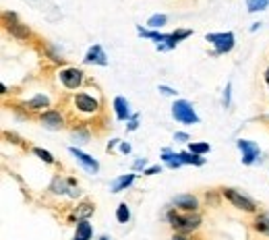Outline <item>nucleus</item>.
<instances>
[{"mask_svg":"<svg viewBox=\"0 0 269 240\" xmlns=\"http://www.w3.org/2000/svg\"><path fill=\"white\" fill-rule=\"evenodd\" d=\"M176 141H188V135H185V132H176Z\"/></svg>","mask_w":269,"mask_h":240,"instance_id":"obj_27","label":"nucleus"},{"mask_svg":"<svg viewBox=\"0 0 269 240\" xmlns=\"http://www.w3.org/2000/svg\"><path fill=\"white\" fill-rule=\"evenodd\" d=\"M172 116H174L178 122H182V124H199L197 112L186 100L174 102V106H172Z\"/></svg>","mask_w":269,"mask_h":240,"instance_id":"obj_2","label":"nucleus"},{"mask_svg":"<svg viewBox=\"0 0 269 240\" xmlns=\"http://www.w3.org/2000/svg\"><path fill=\"white\" fill-rule=\"evenodd\" d=\"M58 77H60V81H62V85L68 87V89H77L83 81V73L79 68H64V70H60Z\"/></svg>","mask_w":269,"mask_h":240,"instance_id":"obj_6","label":"nucleus"},{"mask_svg":"<svg viewBox=\"0 0 269 240\" xmlns=\"http://www.w3.org/2000/svg\"><path fill=\"white\" fill-rule=\"evenodd\" d=\"M33 153H36L38 157H41L46 164H54V155L50 153V151H46V149H40V147H33Z\"/></svg>","mask_w":269,"mask_h":240,"instance_id":"obj_23","label":"nucleus"},{"mask_svg":"<svg viewBox=\"0 0 269 240\" xmlns=\"http://www.w3.org/2000/svg\"><path fill=\"white\" fill-rule=\"evenodd\" d=\"M162 159H164V164H168L170 168H180L182 166V159H180V153H172V151H164V155H162Z\"/></svg>","mask_w":269,"mask_h":240,"instance_id":"obj_17","label":"nucleus"},{"mask_svg":"<svg viewBox=\"0 0 269 240\" xmlns=\"http://www.w3.org/2000/svg\"><path fill=\"white\" fill-rule=\"evenodd\" d=\"M253 228L257 230V232H261V234L269 236V216H259V218L255 219Z\"/></svg>","mask_w":269,"mask_h":240,"instance_id":"obj_19","label":"nucleus"},{"mask_svg":"<svg viewBox=\"0 0 269 240\" xmlns=\"http://www.w3.org/2000/svg\"><path fill=\"white\" fill-rule=\"evenodd\" d=\"M265 79H267V83H269V68L265 70Z\"/></svg>","mask_w":269,"mask_h":240,"instance_id":"obj_32","label":"nucleus"},{"mask_svg":"<svg viewBox=\"0 0 269 240\" xmlns=\"http://www.w3.org/2000/svg\"><path fill=\"white\" fill-rule=\"evenodd\" d=\"M91 224L89 221H85V219H81L79 224H77V234H75V240H89L91 238Z\"/></svg>","mask_w":269,"mask_h":240,"instance_id":"obj_14","label":"nucleus"},{"mask_svg":"<svg viewBox=\"0 0 269 240\" xmlns=\"http://www.w3.org/2000/svg\"><path fill=\"white\" fill-rule=\"evenodd\" d=\"M114 110H116V118H118V120H126V118H131L128 102L124 100V97H116V100H114Z\"/></svg>","mask_w":269,"mask_h":240,"instance_id":"obj_12","label":"nucleus"},{"mask_svg":"<svg viewBox=\"0 0 269 240\" xmlns=\"http://www.w3.org/2000/svg\"><path fill=\"white\" fill-rule=\"evenodd\" d=\"M207 42L215 46V54H226L234 48V35L228 33H207Z\"/></svg>","mask_w":269,"mask_h":240,"instance_id":"obj_4","label":"nucleus"},{"mask_svg":"<svg viewBox=\"0 0 269 240\" xmlns=\"http://www.w3.org/2000/svg\"><path fill=\"white\" fill-rule=\"evenodd\" d=\"M230 87H232L230 83H228V85H226V93H224V104H226V106H228V104H230Z\"/></svg>","mask_w":269,"mask_h":240,"instance_id":"obj_25","label":"nucleus"},{"mask_svg":"<svg viewBox=\"0 0 269 240\" xmlns=\"http://www.w3.org/2000/svg\"><path fill=\"white\" fill-rule=\"evenodd\" d=\"M269 4V0H247V6H248V11L250 13H255V11H263V8Z\"/></svg>","mask_w":269,"mask_h":240,"instance_id":"obj_21","label":"nucleus"},{"mask_svg":"<svg viewBox=\"0 0 269 240\" xmlns=\"http://www.w3.org/2000/svg\"><path fill=\"white\" fill-rule=\"evenodd\" d=\"M155 172H160V166H153V168H149V170H147L145 174H147V176H151V174H155Z\"/></svg>","mask_w":269,"mask_h":240,"instance_id":"obj_28","label":"nucleus"},{"mask_svg":"<svg viewBox=\"0 0 269 240\" xmlns=\"http://www.w3.org/2000/svg\"><path fill=\"white\" fill-rule=\"evenodd\" d=\"M116 219L120 221V224H126L128 219H131V209H128L126 203H120L118 209H116Z\"/></svg>","mask_w":269,"mask_h":240,"instance_id":"obj_20","label":"nucleus"},{"mask_svg":"<svg viewBox=\"0 0 269 240\" xmlns=\"http://www.w3.org/2000/svg\"><path fill=\"white\" fill-rule=\"evenodd\" d=\"M71 153L77 157V162H81L83 164V168H85V170H87V172H98L100 170V164L98 162H95V159L91 157V155H87V153H83V151L81 149H77V147H71Z\"/></svg>","mask_w":269,"mask_h":240,"instance_id":"obj_7","label":"nucleus"},{"mask_svg":"<svg viewBox=\"0 0 269 240\" xmlns=\"http://www.w3.org/2000/svg\"><path fill=\"white\" fill-rule=\"evenodd\" d=\"M41 124H44L46 129H52V131H56V129H62V124H64V118L60 116L58 112H46L44 116H41Z\"/></svg>","mask_w":269,"mask_h":240,"instance_id":"obj_10","label":"nucleus"},{"mask_svg":"<svg viewBox=\"0 0 269 240\" xmlns=\"http://www.w3.org/2000/svg\"><path fill=\"white\" fill-rule=\"evenodd\" d=\"M188 151H190V153H197V155H203V153L209 151V145H207V143H190Z\"/></svg>","mask_w":269,"mask_h":240,"instance_id":"obj_24","label":"nucleus"},{"mask_svg":"<svg viewBox=\"0 0 269 240\" xmlns=\"http://www.w3.org/2000/svg\"><path fill=\"white\" fill-rule=\"evenodd\" d=\"M145 166V159H139V162H135V170L137 168H143Z\"/></svg>","mask_w":269,"mask_h":240,"instance_id":"obj_29","label":"nucleus"},{"mask_svg":"<svg viewBox=\"0 0 269 240\" xmlns=\"http://www.w3.org/2000/svg\"><path fill=\"white\" fill-rule=\"evenodd\" d=\"M75 106L79 108L81 112H87V114H91V112H95L98 110V102L93 100L91 95H87V93H79L75 97Z\"/></svg>","mask_w":269,"mask_h":240,"instance_id":"obj_9","label":"nucleus"},{"mask_svg":"<svg viewBox=\"0 0 269 240\" xmlns=\"http://www.w3.org/2000/svg\"><path fill=\"white\" fill-rule=\"evenodd\" d=\"M174 205L185 213H193L199 207V201H197V197H193V195H178V197H174Z\"/></svg>","mask_w":269,"mask_h":240,"instance_id":"obj_8","label":"nucleus"},{"mask_svg":"<svg viewBox=\"0 0 269 240\" xmlns=\"http://www.w3.org/2000/svg\"><path fill=\"white\" fill-rule=\"evenodd\" d=\"M120 149H123V151H124V153H128V151H131V145H126V143H123V145H120Z\"/></svg>","mask_w":269,"mask_h":240,"instance_id":"obj_30","label":"nucleus"},{"mask_svg":"<svg viewBox=\"0 0 269 240\" xmlns=\"http://www.w3.org/2000/svg\"><path fill=\"white\" fill-rule=\"evenodd\" d=\"M133 180H135V174H126V176H120V178L112 184V191L114 193H120L123 189H126V186H131L133 184Z\"/></svg>","mask_w":269,"mask_h":240,"instance_id":"obj_16","label":"nucleus"},{"mask_svg":"<svg viewBox=\"0 0 269 240\" xmlns=\"http://www.w3.org/2000/svg\"><path fill=\"white\" fill-rule=\"evenodd\" d=\"M222 195H224V197L232 203L234 207H238V209H242V211H248V213L257 211L255 201H253V199H248V197H245V195L238 193L236 189H224V191H222Z\"/></svg>","mask_w":269,"mask_h":240,"instance_id":"obj_3","label":"nucleus"},{"mask_svg":"<svg viewBox=\"0 0 269 240\" xmlns=\"http://www.w3.org/2000/svg\"><path fill=\"white\" fill-rule=\"evenodd\" d=\"M170 226L176 230V232L180 234H186V232H193V230L199 228V224H201V218L199 216H193V213H185V216H180V213L176 211H170Z\"/></svg>","mask_w":269,"mask_h":240,"instance_id":"obj_1","label":"nucleus"},{"mask_svg":"<svg viewBox=\"0 0 269 240\" xmlns=\"http://www.w3.org/2000/svg\"><path fill=\"white\" fill-rule=\"evenodd\" d=\"M8 27V31H11L17 40H27V35H29V29L25 27L23 23H19V21H15V15H13V23L11 25H6Z\"/></svg>","mask_w":269,"mask_h":240,"instance_id":"obj_13","label":"nucleus"},{"mask_svg":"<svg viewBox=\"0 0 269 240\" xmlns=\"http://www.w3.org/2000/svg\"><path fill=\"white\" fill-rule=\"evenodd\" d=\"M85 62H95V65L106 66V65H108V60H106V52L102 50V46H93V48L87 52V56H85Z\"/></svg>","mask_w":269,"mask_h":240,"instance_id":"obj_11","label":"nucleus"},{"mask_svg":"<svg viewBox=\"0 0 269 240\" xmlns=\"http://www.w3.org/2000/svg\"><path fill=\"white\" fill-rule=\"evenodd\" d=\"M100 240H110V238H108V236H102V238H100Z\"/></svg>","mask_w":269,"mask_h":240,"instance_id":"obj_33","label":"nucleus"},{"mask_svg":"<svg viewBox=\"0 0 269 240\" xmlns=\"http://www.w3.org/2000/svg\"><path fill=\"white\" fill-rule=\"evenodd\" d=\"M160 91L166 93V95H174V93H176L174 89H170V87H166V85H160Z\"/></svg>","mask_w":269,"mask_h":240,"instance_id":"obj_26","label":"nucleus"},{"mask_svg":"<svg viewBox=\"0 0 269 240\" xmlns=\"http://www.w3.org/2000/svg\"><path fill=\"white\" fill-rule=\"evenodd\" d=\"M182 164H193V166H203V157L197 153H190V151H182L180 153Z\"/></svg>","mask_w":269,"mask_h":240,"instance_id":"obj_18","label":"nucleus"},{"mask_svg":"<svg viewBox=\"0 0 269 240\" xmlns=\"http://www.w3.org/2000/svg\"><path fill=\"white\" fill-rule=\"evenodd\" d=\"M236 145L242 151V164H245V166H250L259 157V153H261V151H259V145L253 143V141L240 139V141H236Z\"/></svg>","mask_w":269,"mask_h":240,"instance_id":"obj_5","label":"nucleus"},{"mask_svg":"<svg viewBox=\"0 0 269 240\" xmlns=\"http://www.w3.org/2000/svg\"><path fill=\"white\" fill-rule=\"evenodd\" d=\"M147 25H149L151 29H160L162 25H166V15H153L149 21H147Z\"/></svg>","mask_w":269,"mask_h":240,"instance_id":"obj_22","label":"nucleus"},{"mask_svg":"<svg viewBox=\"0 0 269 240\" xmlns=\"http://www.w3.org/2000/svg\"><path fill=\"white\" fill-rule=\"evenodd\" d=\"M46 106H50V100L46 95H36L33 100H29L27 104H25V108L27 110H40V108H46Z\"/></svg>","mask_w":269,"mask_h":240,"instance_id":"obj_15","label":"nucleus"},{"mask_svg":"<svg viewBox=\"0 0 269 240\" xmlns=\"http://www.w3.org/2000/svg\"><path fill=\"white\" fill-rule=\"evenodd\" d=\"M172 240H188V238H186V236H180V234H176V236L172 238Z\"/></svg>","mask_w":269,"mask_h":240,"instance_id":"obj_31","label":"nucleus"}]
</instances>
